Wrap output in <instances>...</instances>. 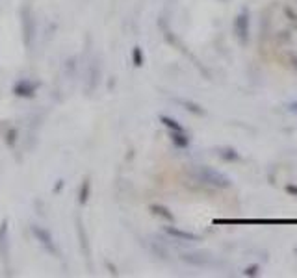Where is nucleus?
Instances as JSON below:
<instances>
[{
    "label": "nucleus",
    "mask_w": 297,
    "mask_h": 278,
    "mask_svg": "<svg viewBox=\"0 0 297 278\" xmlns=\"http://www.w3.org/2000/svg\"><path fill=\"white\" fill-rule=\"evenodd\" d=\"M165 232H167L169 236L178 237V239H186V241H197V239H199L197 234H191V232H184V230H178V228H175V226H167V228H165Z\"/></svg>",
    "instance_id": "20e7f679"
},
{
    "label": "nucleus",
    "mask_w": 297,
    "mask_h": 278,
    "mask_svg": "<svg viewBox=\"0 0 297 278\" xmlns=\"http://www.w3.org/2000/svg\"><path fill=\"white\" fill-rule=\"evenodd\" d=\"M286 191H290V193L297 195V188H296V186H288V188H286Z\"/></svg>",
    "instance_id": "f8f14e48"
},
{
    "label": "nucleus",
    "mask_w": 297,
    "mask_h": 278,
    "mask_svg": "<svg viewBox=\"0 0 297 278\" xmlns=\"http://www.w3.org/2000/svg\"><path fill=\"white\" fill-rule=\"evenodd\" d=\"M134 65H138V67H140V65H143V54H142V49H140V47H136L134 49Z\"/></svg>",
    "instance_id": "9d476101"
},
{
    "label": "nucleus",
    "mask_w": 297,
    "mask_h": 278,
    "mask_svg": "<svg viewBox=\"0 0 297 278\" xmlns=\"http://www.w3.org/2000/svg\"><path fill=\"white\" fill-rule=\"evenodd\" d=\"M152 211H154L156 215H162L163 219H167V221H173V219H175L173 213H169V209L163 208V206H152Z\"/></svg>",
    "instance_id": "6e6552de"
},
{
    "label": "nucleus",
    "mask_w": 297,
    "mask_h": 278,
    "mask_svg": "<svg viewBox=\"0 0 297 278\" xmlns=\"http://www.w3.org/2000/svg\"><path fill=\"white\" fill-rule=\"evenodd\" d=\"M87 195H89V182L85 180L84 186H82V191H80V202H82V204L87 201Z\"/></svg>",
    "instance_id": "1a4fd4ad"
},
{
    "label": "nucleus",
    "mask_w": 297,
    "mask_h": 278,
    "mask_svg": "<svg viewBox=\"0 0 297 278\" xmlns=\"http://www.w3.org/2000/svg\"><path fill=\"white\" fill-rule=\"evenodd\" d=\"M32 232H34V236L41 241V245H45L47 249L52 252V254H58V249L56 245H54V241H52V237H50V234L47 232V230L39 228V226H32Z\"/></svg>",
    "instance_id": "7ed1b4c3"
},
{
    "label": "nucleus",
    "mask_w": 297,
    "mask_h": 278,
    "mask_svg": "<svg viewBox=\"0 0 297 278\" xmlns=\"http://www.w3.org/2000/svg\"><path fill=\"white\" fill-rule=\"evenodd\" d=\"M292 63H294V67L297 69V58H292Z\"/></svg>",
    "instance_id": "ddd939ff"
},
{
    "label": "nucleus",
    "mask_w": 297,
    "mask_h": 278,
    "mask_svg": "<svg viewBox=\"0 0 297 278\" xmlns=\"http://www.w3.org/2000/svg\"><path fill=\"white\" fill-rule=\"evenodd\" d=\"M296 252H297V249H296Z\"/></svg>",
    "instance_id": "2eb2a0df"
},
{
    "label": "nucleus",
    "mask_w": 297,
    "mask_h": 278,
    "mask_svg": "<svg viewBox=\"0 0 297 278\" xmlns=\"http://www.w3.org/2000/svg\"><path fill=\"white\" fill-rule=\"evenodd\" d=\"M290 108H292V110H296V111H297V104H292Z\"/></svg>",
    "instance_id": "4468645a"
},
{
    "label": "nucleus",
    "mask_w": 297,
    "mask_h": 278,
    "mask_svg": "<svg viewBox=\"0 0 297 278\" xmlns=\"http://www.w3.org/2000/svg\"><path fill=\"white\" fill-rule=\"evenodd\" d=\"M162 123H163L165 126H167V128H169L171 132H184V128L178 125L175 119H171V117H162Z\"/></svg>",
    "instance_id": "0eeeda50"
},
{
    "label": "nucleus",
    "mask_w": 297,
    "mask_h": 278,
    "mask_svg": "<svg viewBox=\"0 0 297 278\" xmlns=\"http://www.w3.org/2000/svg\"><path fill=\"white\" fill-rule=\"evenodd\" d=\"M197 178L203 184H208L212 188H228L230 186V178L225 176L223 173L216 171V169H208V167H201L197 171Z\"/></svg>",
    "instance_id": "f257e3e1"
},
{
    "label": "nucleus",
    "mask_w": 297,
    "mask_h": 278,
    "mask_svg": "<svg viewBox=\"0 0 297 278\" xmlns=\"http://www.w3.org/2000/svg\"><path fill=\"white\" fill-rule=\"evenodd\" d=\"M245 275H249V277H253V275H256V265H253V267H249V269H245Z\"/></svg>",
    "instance_id": "9b49d317"
},
{
    "label": "nucleus",
    "mask_w": 297,
    "mask_h": 278,
    "mask_svg": "<svg viewBox=\"0 0 297 278\" xmlns=\"http://www.w3.org/2000/svg\"><path fill=\"white\" fill-rule=\"evenodd\" d=\"M171 139H173V143L178 148H186V146L190 145V139H188V136L184 132H171Z\"/></svg>",
    "instance_id": "39448f33"
},
{
    "label": "nucleus",
    "mask_w": 297,
    "mask_h": 278,
    "mask_svg": "<svg viewBox=\"0 0 297 278\" xmlns=\"http://www.w3.org/2000/svg\"><path fill=\"white\" fill-rule=\"evenodd\" d=\"M15 91H17V95H22V97H30V95H34V83L30 82H21L17 87H15Z\"/></svg>",
    "instance_id": "423d86ee"
},
{
    "label": "nucleus",
    "mask_w": 297,
    "mask_h": 278,
    "mask_svg": "<svg viewBox=\"0 0 297 278\" xmlns=\"http://www.w3.org/2000/svg\"><path fill=\"white\" fill-rule=\"evenodd\" d=\"M234 30H236V35L241 43H247L249 39V13L247 11H241L236 21H234Z\"/></svg>",
    "instance_id": "f03ea898"
}]
</instances>
